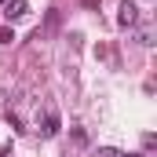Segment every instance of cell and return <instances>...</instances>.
Wrapping results in <instances>:
<instances>
[{
  "label": "cell",
  "mask_w": 157,
  "mask_h": 157,
  "mask_svg": "<svg viewBox=\"0 0 157 157\" xmlns=\"http://www.w3.org/2000/svg\"><path fill=\"white\" fill-rule=\"evenodd\" d=\"M4 15H7V18H26V15H29V4H26V0H7Z\"/></svg>",
  "instance_id": "2"
},
{
  "label": "cell",
  "mask_w": 157,
  "mask_h": 157,
  "mask_svg": "<svg viewBox=\"0 0 157 157\" xmlns=\"http://www.w3.org/2000/svg\"><path fill=\"white\" fill-rule=\"evenodd\" d=\"M95 157H124V154H121V150H113V146H99V150H95Z\"/></svg>",
  "instance_id": "4"
},
{
  "label": "cell",
  "mask_w": 157,
  "mask_h": 157,
  "mask_svg": "<svg viewBox=\"0 0 157 157\" xmlns=\"http://www.w3.org/2000/svg\"><path fill=\"white\" fill-rule=\"evenodd\" d=\"M117 22H121V26H135V22H139V7H135L132 0H124V4H121V15H117Z\"/></svg>",
  "instance_id": "1"
},
{
  "label": "cell",
  "mask_w": 157,
  "mask_h": 157,
  "mask_svg": "<svg viewBox=\"0 0 157 157\" xmlns=\"http://www.w3.org/2000/svg\"><path fill=\"white\" fill-rule=\"evenodd\" d=\"M11 40H15V33H11L7 26H0V44H11Z\"/></svg>",
  "instance_id": "5"
},
{
  "label": "cell",
  "mask_w": 157,
  "mask_h": 157,
  "mask_svg": "<svg viewBox=\"0 0 157 157\" xmlns=\"http://www.w3.org/2000/svg\"><path fill=\"white\" fill-rule=\"evenodd\" d=\"M124 157H143V154H124Z\"/></svg>",
  "instance_id": "6"
},
{
  "label": "cell",
  "mask_w": 157,
  "mask_h": 157,
  "mask_svg": "<svg viewBox=\"0 0 157 157\" xmlns=\"http://www.w3.org/2000/svg\"><path fill=\"white\" fill-rule=\"evenodd\" d=\"M59 128H62V124H59V113H55V110H48V113H44V128H40V132H44L48 139H55V135H59Z\"/></svg>",
  "instance_id": "3"
}]
</instances>
